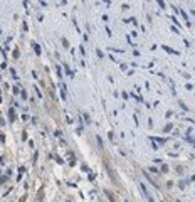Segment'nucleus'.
<instances>
[{"mask_svg": "<svg viewBox=\"0 0 195 202\" xmlns=\"http://www.w3.org/2000/svg\"><path fill=\"white\" fill-rule=\"evenodd\" d=\"M32 47H34V51L37 52V54H41V49H39V46H37L35 42H32Z\"/></svg>", "mask_w": 195, "mask_h": 202, "instance_id": "f257e3e1", "label": "nucleus"}]
</instances>
